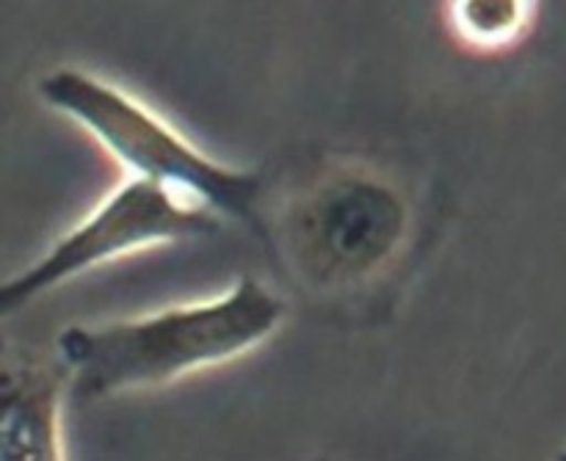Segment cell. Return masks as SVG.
<instances>
[{"mask_svg":"<svg viewBox=\"0 0 566 461\" xmlns=\"http://www.w3.org/2000/svg\"><path fill=\"white\" fill-rule=\"evenodd\" d=\"M258 238L302 293L329 307H359L407 260L415 202L381 166L332 158L269 191Z\"/></svg>","mask_w":566,"mask_h":461,"instance_id":"6da1fadb","label":"cell"},{"mask_svg":"<svg viewBox=\"0 0 566 461\" xmlns=\"http://www.w3.org/2000/svg\"><path fill=\"white\" fill-rule=\"evenodd\" d=\"M287 302L254 276L199 302L171 304L136 318L70 324L55 337V359L77 401L160 390L258 352L282 329Z\"/></svg>","mask_w":566,"mask_h":461,"instance_id":"7a4b0ae2","label":"cell"},{"mask_svg":"<svg viewBox=\"0 0 566 461\" xmlns=\"http://www.w3.org/2000/svg\"><path fill=\"white\" fill-rule=\"evenodd\" d=\"M36 88L50 111L81 127L127 177L158 182L221 221L260 232L269 199L260 171L213 158L144 99L97 72L59 66Z\"/></svg>","mask_w":566,"mask_h":461,"instance_id":"3957f363","label":"cell"},{"mask_svg":"<svg viewBox=\"0 0 566 461\" xmlns=\"http://www.w3.org/2000/svg\"><path fill=\"white\" fill-rule=\"evenodd\" d=\"M221 219L213 210L180 197L158 182L125 177L81 221L50 243L20 274L0 287V310L14 315L55 287L116 260L213 235Z\"/></svg>","mask_w":566,"mask_h":461,"instance_id":"277c9868","label":"cell"},{"mask_svg":"<svg viewBox=\"0 0 566 461\" xmlns=\"http://www.w3.org/2000/svg\"><path fill=\"white\" fill-rule=\"evenodd\" d=\"M66 370L6 354L0 374V461H66Z\"/></svg>","mask_w":566,"mask_h":461,"instance_id":"5b68a950","label":"cell"},{"mask_svg":"<svg viewBox=\"0 0 566 461\" xmlns=\"http://www.w3.org/2000/svg\"><path fill=\"white\" fill-rule=\"evenodd\" d=\"M536 9L539 0H448L446 17L464 48L497 53L528 36Z\"/></svg>","mask_w":566,"mask_h":461,"instance_id":"8992f818","label":"cell"},{"mask_svg":"<svg viewBox=\"0 0 566 461\" xmlns=\"http://www.w3.org/2000/svg\"><path fill=\"white\" fill-rule=\"evenodd\" d=\"M558 461H566V448H564L562 453H558Z\"/></svg>","mask_w":566,"mask_h":461,"instance_id":"52a82bcc","label":"cell"}]
</instances>
